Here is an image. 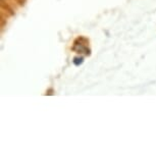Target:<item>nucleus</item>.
Returning a JSON list of instances; mask_svg holds the SVG:
<instances>
[{"label": "nucleus", "instance_id": "nucleus-1", "mask_svg": "<svg viewBox=\"0 0 156 156\" xmlns=\"http://www.w3.org/2000/svg\"><path fill=\"white\" fill-rule=\"evenodd\" d=\"M80 40V44H78V42H75V46H73V50L76 52V53H84L86 55L90 54V49L88 48L87 44H82L81 43V38H79Z\"/></svg>", "mask_w": 156, "mask_h": 156}, {"label": "nucleus", "instance_id": "nucleus-2", "mask_svg": "<svg viewBox=\"0 0 156 156\" xmlns=\"http://www.w3.org/2000/svg\"><path fill=\"white\" fill-rule=\"evenodd\" d=\"M83 62H84V57L78 56V57H75V58H73V63H75L76 66H80V64H82Z\"/></svg>", "mask_w": 156, "mask_h": 156}]
</instances>
